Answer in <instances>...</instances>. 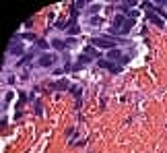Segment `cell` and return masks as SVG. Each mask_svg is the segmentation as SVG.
<instances>
[{
  "label": "cell",
  "mask_w": 167,
  "mask_h": 153,
  "mask_svg": "<svg viewBox=\"0 0 167 153\" xmlns=\"http://www.w3.org/2000/svg\"><path fill=\"white\" fill-rule=\"evenodd\" d=\"M122 39H111V37H93L91 39V46L93 48H108L109 50H116V46H118Z\"/></svg>",
  "instance_id": "6da1fadb"
},
{
  "label": "cell",
  "mask_w": 167,
  "mask_h": 153,
  "mask_svg": "<svg viewBox=\"0 0 167 153\" xmlns=\"http://www.w3.org/2000/svg\"><path fill=\"white\" fill-rule=\"evenodd\" d=\"M97 64L101 66V68H108L109 72H114V75H118L122 71V66L120 64H114V62H108V60H97Z\"/></svg>",
  "instance_id": "7a4b0ae2"
},
{
  "label": "cell",
  "mask_w": 167,
  "mask_h": 153,
  "mask_svg": "<svg viewBox=\"0 0 167 153\" xmlns=\"http://www.w3.org/2000/svg\"><path fill=\"white\" fill-rule=\"evenodd\" d=\"M52 64H56V56L54 54H43L39 58V66H52Z\"/></svg>",
  "instance_id": "3957f363"
},
{
  "label": "cell",
  "mask_w": 167,
  "mask_h": 153,
  "mask_svg": "<svg viewBox=\"0 0 167 153\" xmlns=\"http://www.w3.org/2000/svg\"><path fill=\"white\" fill-rule=\"evenodd\" d=\"M8 52H11L12 56H19V54H23V44H21V42H17V44H12V46L8 48Z\"/></svg>",
  "instance_id": "277c9868"
},
{
  "label": "cell",
  "mask_w": 167,
  "mask_h": 153,
  "mask_svg": "<svg viewBox=\"0 0 167 153\" xmlns=\"http://www.w3.org/2000/svg\"><path fill=\"white\" fill-rule=\"evenodd\" d=\"M146 17H149V21H151V23L153 25H159V27H163V19H161V17H157L155 12H146Z\"/></svg>",
  "instance_id": "5b68a950"
},
{
  "label": "cell",
  "mask_w": 167,
  "mask_h": 153,
  "mask_svg": "<svg viewBox=\"0 0 167 153\" xmlns=\"http://www.w3.org/2000/svg\"><path fill=\"white\" fill-rule=\"evenodd\" d=\"M108 58H109V60H122L124 56H122V52L116 48V50H109V52H108Z\"/></svg>",
  "instance_id": "8992f818"
},
{
  "label": "cell",
  "mask_w": 167,
  "mask_h": 153,
  "mask_svg": "<svg viewBox=\"0 0 167 153\" xmlns=\"http://www.w3.org/2000/svg\"><path fill=\"white\" fill-rule=\"evenodd\" d=\"M85 54H87L89 58H101V56H99V52H97L93 46H87V48H85Z\"/></svg>",
  "instance_id": "52a82bcc"
},
{
  "label": "cell",
  "mask_w": 167,
  "mask_h": 153,
  "mask_svg": "<svg viewBox=\"0 0 167 153\" xmlns=\"http://www.w3.org/2000/svg\"><path fill=\"white\" fill-rule=\"evenodd\" d=\"M68 35H79V25H72V27H68Z\"/></svg>",
  "instance_id": "ba28073f"
},
{
  "label": "cell",
  "mask_w": 167,
  "mask_h": 153,
  "mask_svg": "<svg viewBox=\"0 0 167 153\" xmlns=\"http://www.w3.org/2000/svg\"><path fill=\"white\" fill-rule=\"evenodd\" d=\"M52 46L56 48V50H64V48H66V44H64V42H58V39H56V42H52Z\"/></svg>",
  "instance_id": "9c48e42d"
},
{
  "label": "cell",
  "mask_w": 167,
  "mask_h": 153,
  "mask_svg": "<svg viewBox=\"0 0 167 153\" xmlns=\"http://www.w3.org/2000/svg\"><path fill=\"white\" fill-rule=\"evenodd\" d=\"M70 91H72L74 97H79V99H81V89H79V87H70Z\"/></svg>",
  "instance_id": "30bf717a"
},
{
  "label": "cell",
  "mask_w": 167,
  "mask_h": 153,
  "mask_svg": "<svg viewBox=\"0 0 167 153\" xmlns=\"http://www.w3.org/2000/svg\"><path fill=\"white\" fill-rule=\"evenodd\" d=\"M56 87H58V89H66V87H68V81H58Z\"/></svg>",
  "instance_id": "8fae6325"
},
{
  "label": "cell",
  "mask_w": 167,
  "mask_h": 153,
  "mask_svg": "<svg viewBox=\"0 0 167 153\" xmlns=\"http://www.w3.org/2000/svg\"><path fill=\"white\" fill-rule=\"evenodd\" d=\"M35 114L37 116H41V104H39V101L35 104Z\"/></svg>",
  "instance_id": "7c38bea8"
},
{
  "label": "cell",
  "mask_w": 167,
  "mask_h": 153,
  "mask_svg": "<svg viewBox=\"0 0 167 153\" xmlns=\"http://www.w3.org/2000/svg\"><path fill=\"white\" fill-rule=\"evenodd\" d=\"M130 12V19H136V17H138V11H128Z\"/></svg>",
  "instance_id": "4fadbf2b"
}]
</instances>
